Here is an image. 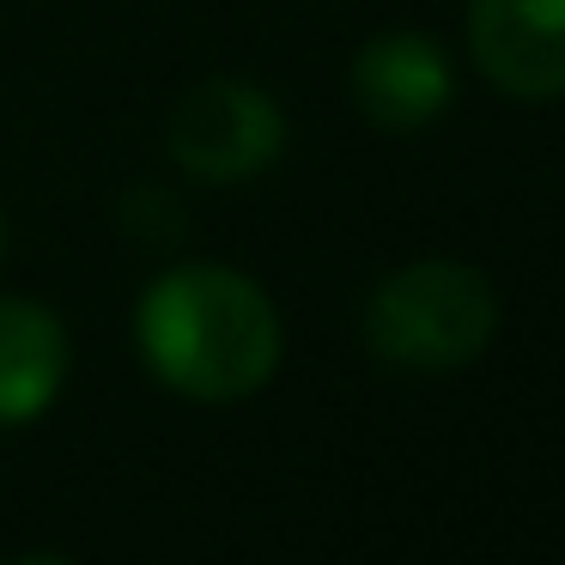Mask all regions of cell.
Here are the masks:
<instances>
[{
    "label": "cell",
    "mask_w": 565,
    "mask_h": 565,
    "mask_svg": "<svg viewBox=\"0 0 565 565\" xmlns=\"http://www.w3.org/2000/svg\"><path fill=\"white\" fill-rule=\"evenodd\" d=\"M140 353L189 402H244L280 365V317L249 274L171 268L140 292Z\"/></svg>",
    "instance_id": "6da1fadb"
},
{
    "label": "cell",
    "mask_w": 565,
    "mask_h": 565,
    "mask_svg": "<svg viewBox=\"0 0 565 565\" xmlns=\"http://www.w3.org/2000/svg\"><path fill=\"white\" fill-rule=\"evenodd\" d=\"M67 377V329L38 298H0V426H25Z\"/></svg>",
    "instance_id": "8992f818"
},
{
    "label": "cell",
    "mask_w": 565,
    "mask_h": 565,
    "mask_svg": "<svg viewBox=\"0 0 565 565\" xmlns=\"http://www.w3.org/2000/svg\"><path fill=\"white\" fill-rule=\"evenodd\" d=\"M499 334V292L480 268L426 256L395 268L365 305V347L402 371H462Z\"/></svg>",
    "instance_id": "7a4b0ae2"
},
{
    "label": "cell",
    "mask_w": 565,
    "mask_h": 565,
    "mask_svg": "<svg viewBox=\"0 0 565 565\" xmlns=\"http://www.w3.org/2000/svg\"><path fill=\"white\" fill-rule=\"evenodd\" d=\"M164 147L189 177L207 183H244L262 177L286 147V116L262 86L244 79H207L177 98L171 122H164Z\"/></svg>",
    "instance_id": "3957f363"
},
{
    "label": "cell",
    "mask_w": 565,
    "mask_h": 565,
    "mask_svg": "<svg viewBox=\"0 0 565 565\" xmlns=\"http://www.w3.org/2000/svg\"><path fill=\"white\" fill-rule=\"evenodd\" d=\"M468 50L480 74L511 98L565 92V0H475Z\"/></svg>",
    "instance_id": "277c9868"
},
{
    "label": "cell",
    "mask_w": 565,
    "mask_h": 565,
    "mask_svg": "<svg viewBox=\"0 0 565 565\" xmlns=\"http://www.w3.org/2000/svg\"><path fill=\"white\" fill-rule=\"evenodd\" d=\"M450 92H456L450 62H444V50L431 38H419V31L371 38L353 62V104L365 110V122L390 128V135L438 122Z\"/></svg>",
    "instance_id": "5b68a950"
},
{
    "label": "cell",
    "mask_w": 565,
    "mask_h": 565,
    "mask_svg": "<svg viewBox=\"0 0 565 565\" xmlns=\"http://www.w3.org/2000/svg\"><path fill=\"white\" fill-rule=\"evenodd\" d=\"M13 565H67V559H55V553H25V559H13Z\"/></svg>",
    "instance_id": "52a82bcc"
},
{
    "label": "cell",
    "mask_w": 565,
    "mask_h": 565,
    "mask_svg": "<svg viewBox=\"0 0 565 565\" xmlns=\"http://www.w3.org/2000/svg\"><path fill=\"white\" fill-rule=\"evenodd\" d=\"M0 249H7V213H0Z\"/></svg>",
    "instance_id": "ba28073f"
}]
</instances>
